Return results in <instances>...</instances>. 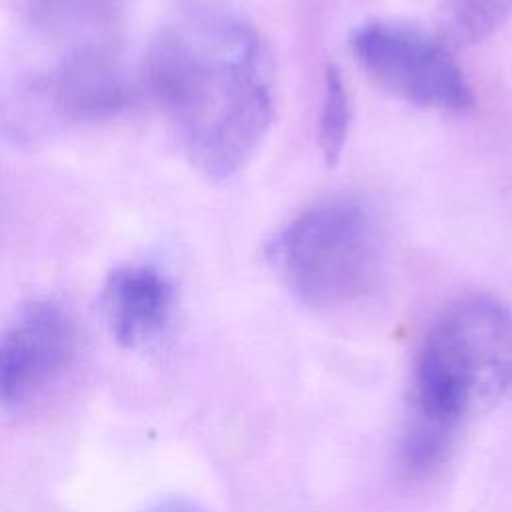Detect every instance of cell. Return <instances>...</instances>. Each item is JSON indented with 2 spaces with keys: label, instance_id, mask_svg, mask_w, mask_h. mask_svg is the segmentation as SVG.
Here are the masks:
<instances>
[{
  "label": "cell",
  "instance_id": "cell-10",
  "mask_svg": "<svg viewBox=\"0 0 512 512\" xmlns=\"http://www.w3.org/2000/svg\"><path fill=\"white\" fill-rule=\"evenodd\" d=\"M124 0H32V14L46 26H86L106 22Z\"/></svg>",
  "mask_w": 512,
  "mask_h": 512
},
{
  "label": "cell",
  "instance_id": "cell-3",
  "mask_svg": "<svg viewBox=\"0 0 512 512\" xmlns=\"http://www.w3.org/2000/svg\"><path fill=\"white\" fill-rule=\"evenodd\" d=\"M266 256L288 290L308 306L358 302L382 276L380 216L360 194L326 196L286 222L270 240Z\"/></svg>",
  "mask_w": 512,
  "mask_h": 512
},
{
  "label": "cell",
  "instance_id": "cell-5",
  "mask_svg": "<svg viewBox=\"0 0 512 512\" xmlns=\"http://www.w3.org/2000/svg\"><path fill=\"white\" fill-rule=\"evenodd\" d=\"M78 352L70 312L52 300H32L18 310L0 346V404L20 410L58 384Z\"/></svg>",
  "mask_w": 512,
  "mask_h": 512
},
{
  "label": "cell",
  "instance_id": "cell-9",
  "mask_svg": "<svg viewBox=\"0 0 512 512\" xmlns=\"http://www.w3.org/2000/svg\"><path fill=\"white\" fill-rule=\"evenodd\" d=\"M350 132V98L344 78L336 66L324 74V88L318 112V146L328 164L338 162Z\"/></svg>",
  "mask_w": 512,
  "mask_h": 512
},
{
  "label": "cell",
  "instance_id": "cell-2",
  "mask_svg": "<svg viewBox=\"0 0 512 512\" xmlns=\"http://www.w3.org/2000/svg\"><path fill=\"white\" fill-rule=\"evenodd\" d=\"M512 388V310L486 294L450 302L416 352L400 452L414 472L448 454L464 418Z\"/></svg>",
  "mask_w": 512,
  "mask_h": 512
},
{
  "label": "cell",
  "instance_id": "cell-4",
  "mask_svg": "<svg viewBox=\"0 0 512 512\" xmlns=\"http://www.w3.org/2000/svg\"><path fill=\"white\" fill-rule=\"evenodd\" d=\"M350 48L380 88L408 104L442 112H464L474 104L450 44L416 24L364 22L350 36Z\"/></svg>",
  "mask_w": 512,
  "mask_h": 512
},
{
  "label": "cell",
  "instance_id": "cell-6",
  "mask_svg": "<svg viewBox=\"0 0 512 512\" xmlns=\"http://www.w3.org/2000/svg\"><path fill=\"white\" fill-rule=\"evenodd\" d=\"M28 104L50 124H94L118 116L130 102V80L106 48H78L40 74Z\"/></svg>",
  "mask_w": 512,
  "mask_h": 512
},
{
  "label": "cell",
  "instance_id": "cell-11",
  "mask_svg": "<svg viewBox=\"0 0 512 512\" xmlns=\"http://www.w3.org/2000/svg\"><path fill=\"white\" fill-rule=\"evenodd\" d=\"M154 512H202V510H198L196 506H192L188 502H168V504L158 506Z\"/></svg>",
  "mask_w": 512,
  "mask_h": 512
},
{
  "label": "cell",
  "instance_id": "cell-7",
  "mask_svg": "<svg viewBox=\"0 0 512 512\" xmlns=\"http://www.w3.org/2000/svg\"><path fill=\"white\" fill-rule=\"evenodd\" d=\"M102 310L118 344L146 348L158 342L172 322L174 286L152 264H124L106 278Z\"/></svg>",
  "mask_w": 512,
  "mask_h": 512
},
{
  "label": "cell",
  "instance_id": "cell-8",
  "mask_svg": "<svg viewBox=\"0 0 512 512\" xmlns=\"http://www.w3.org/2000/svg\"><path fill=\"white\" fill-rule=\"evenodd\" d=\"M510 12L512 0H442V38L456 46L480 42L498 30Z\"/></svg>",
  "mask_w": 512,
  "mask_h": 512
},
{
  "label": "cell",
  "instance_id": "cell-1",
  "mask_svg": "<svg viewBox=\"0 0 512 512\" xmlns=\"http://www.w3.org/2000/svg\"><path fill=\"white\" fill-rule=\"evenodd\" d=\"M146 76L188 160L222 180L260 148L274 116V72L260 34L240 16L192 6L160 26Z\"/></svg>",
  "mask_w": 512,
  "mask_h": 512
}]
</instances>
